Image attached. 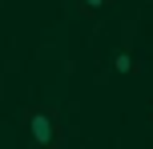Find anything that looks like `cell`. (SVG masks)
I'll return each instance as SVG.
<instances>
[{"label": "cell", "instance_id": "7a4b0ae2", "mask_svg": "<svg viewBox=\"0 0 153 149\" xmlns=\"http://www.w3.org/2000/svg\"><path fill=\"white\" fill-rule=\"evenodd\" d=\"M113 69H117V73H129V69H133V56H129V53H117Z\"/></svg>", "mask_w": 153, "mask_h": 149}, {"label": "cell", "instance_id": "6da1fadb", "mask_svg": "<svg viewBox=\"0 0 153 149\" xmlns=\"http://www.w3.org/2000/svg\"><path fill=\"white\" fill-rule=\"evenodd\" d=\"M28 125H32V141H36V145H48V141H53V121H48L45 113H32Z\"/></svg>", "mask_w": 153, "mask_h": 149}, {"label": "cell", "instance_id": "3957f363", "mask_svg": "<svg viewBox=\"0 0 153 149\" xmlns=\"http://www.w3.org/2000/svg\"><path fill=\"white\" fill-rule=\"evenodd\" d=\"M85 4H89V8H101V4H105V0H85Z\"/></svg>", "mask_w": 153, "mask_h": 149}]
</instances>
